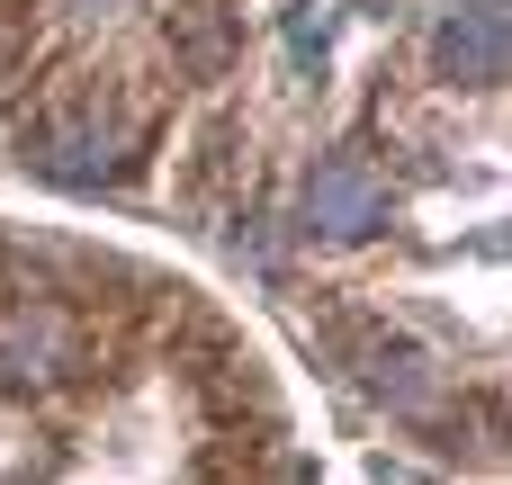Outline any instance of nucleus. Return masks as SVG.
<instances>
[{
	"instance_id": "obj_5",
	"label": "nucleus",
	"mask_w": 512,
	"mask_h": 485,
	"mask_svg": "<svg viewBox=\"0 0 512 485\" xmlns=\"http://www.w3.org/2000/svg\"><path fill=\"white\" fill-rule=\"evenodd\" d=\"M36 171L81 189V180L108 171V135H90V126H54V135H36Z\"/></svg>"
},
{
	"instance_id": "obj_1",
	"label": "nucleus",
	"mask_w": 512,
	"mask_h": 485,
	"mask_svg": "<svg viewBox=\"0 0 512 485\" xmlns=\"http://www.w3.org/2000/svg\"><path fill=\"white\" fill-rule=\"evenodd\" d=\"M297 216H306V234H324V243H360V234L387 225V180H378L360 153H324V162L306 171Z\"/></svg>"
},
{
	"instance_id": "obj_6",
	"label": "nucleus",
	"mask_w": 512,
	"mask_h": 485,
	"mask_svg": "<svg viewBox=\"0 0 512 485\" xmlns=\"http://www.w3.org/2000/svg\"><path fill=\"white\" fill-rule=\"evenodd\" d=\"M288 45H297V54H315V63H324V18H315V9H297V18H288Z\"/></svg>"
},
{
	"instance_id": "obj_2",
	"label": "nucleus",
	"mask_w": 512,
	"mask_h": 485,
	"mask_svg": "<svg viewBox=\"0 0 512 485\" xmlns=\"http://www.w3.org/2000/svg\"><path fill=\"white\" fill-rule=\"evenodd\" d=\"M63 360H72V315H63L54 297H27V306L0 315V378H18V387L36 378V387H45Z\"/></svg>"
},
{
	"instance_id": "obj_4",
	"label": "nucleus",
	"mask_w": 512,
	"mask_h": 485,
	"mask_svg": "<svg viewBox=\"0 0 512 485\" xmlns=\"http://www.w3.org/2000/svg\"><path fill=\"white\" fill-rule=\"evenodd\" d=\"M369 387H378L387 405H405V414H432V405H441V378H432V360H423L414 342H378V351H369Z\"/></svg>"
},
{
	"instance_id": "obj_3",
	"label": "nucleus",
	"mask_w": 512,
	"mask_h": 485,
	"mask_svg": "<svg viewBox=\"0 0 512 485\" xmlns=\"http://www.w3.org/2000/svg\"><path fill=\"white\" fill-rule=\"evenodd\" d=\"M432 54H441V72L450 81H468V90H495L504 81V0H468V9H450L441 18V36H432Z\"/></svg>"
}]
</instances>
